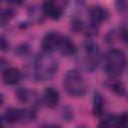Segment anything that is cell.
<instances>
[{
	"instance_id": "obj_1",
	"label": "cell",
	"mask_w": 128,
	"mask_h": 128,
	"mask_svg": "<svg viewBox=\"0 0 128 128\" xmlns=\"http://www.w3.org/2000/svg\"><path fill=\"white\" fill-rule=\"evenodd\" d=\"M57 61L48 53L37 57L33 65V77L36 80L45 81L50 79L57 71Z\"/></svg>"
},
{
	"instance_id": "obj_2",
	"label": "cell",
	"mask_w": 128,
	"mask_h": 128,
	"mask_svg": "<svg viewBox=\"0 0 128 128\" xmlns=\"http://www.w3.org/2000/svg\"><path fill=\"white\" fill-rule=\"evenodd\" d=\"M65 90L71 96H82L86 91V85L81 73L76 69L68 70L63 78Z\"/></svg>"
},
{
	"instance_id": "obj_3",
	"label": "cell",
	"mask_w": 128,
	"mask_h": 128,
	"mask_svg": "<svg viewBox=\"0 0 128 128\" xmlns=\"http://www.w3.org/2000/svg\"><path fill=\"white\" fill-rule=\"evenodd\" d=\"M126 55L122 50L112 49L106 55L105 70L106 73L111 77L120 75L126 66Z\"/></svg>"
},
{
	"instance_id": "obj_4",
	"label": "cell",
	"mask_w": 128,
	"mask_h": 128,
	"mask_svg": "<svg viewBox=\"0 0 128 128\" xmlns=\"http://www.w3.org/2000/svg\"><path fill=\"white\" fill-rule=\"evenodd\" d=\"M85 50V65L88 70L93 71L98 64L99 59V49L98 45L93 41H86L84 43Z\"/></svg>"
},
{
	"instance_id": "obj_5",
	"label": "cell",
	"mask_w": 128,
	"mask_h": 128,
	"mask_svg": "<svg viewBox=\"0 0 128 128\" xmlns=\"http://www.w3.org/2000/svg\"><path fill=\"white\" fill-rule=\"evenodd\" d=\"M60 38H61V36L56 32L47 33L43 37L42 42H41V47H42V50L44 51V53H48L49 54V53L57 50Z\"/></svg>"
},
{
	"instance_id": "obj_6",
	"label": "cell",
	"mask_w": 128,
	"mask_h": 128,
	"mask_svg": "<svg viewBox=\"0 0 128 128\" xmlns=\"http://www.w3.org/2000/svg\"><path fill=\"white\" fill-rule=\"evenodd\" d=\"M89 15H90V20L92 25L95 26L107 19L108 12L105 8L101 6H92L89 9Z\"/></svg>"
},
{
	"instance_id": "obj_7",
	"label": "cell",
	"mask_w": 128,
	"mask_h": 128,
	"mask_svg": "<svg viewBox=\"0 0 128 128\" xmlns=\"http://www.w3.org/2000/svg\"><path fill=\"white\" fill-rule=\"evenodd\" d=\"M43 12L49 18L57 20L60 18L62 10L54 1H45L43 3Z\"/></svg>"
},
{
	"instance_id": "obj_8",
	"label": "cell",
	"mask_w": 128,
	"mask_h": 128,
	"mask_svg": "<svg viewBox=\"0 0 128 128\" xmlns=\"http://www.w3.org/2000/svg\"><path fill=\"white\" fill-rule=\"evenodd\" d=\"M44 103L48 107H54L59 102V93L53 87H47L43 92Z\"/></svg>"
},
{
	"instance_id": "obj_9",
	"label": "cell",
	"mask_w": 128,
	"mask_h": 128,
	"mask_svg": "<svg viewBox=\"0 0 128 128\" xmlns=\"http://www.w3.org/2000/svg\"><path fill=\"white\" fill-rule=\"evenodd\" d=\"M2 77H3V80L6 84L13 85V84H16L20 80L21 73L17 68L10 67V68H7L6 70H4Z\"/></svg>"
},
{
	"instance_id": "obj_10",
	"label": "cell",
	"mask_w": 128,
	"mask_h": 128,
	"mask_svg": "<svg viewBox=\"0 0 128 128\" xmlns=\"http://www.w3.org/2000/svg\"><path fill=\"white\" fill-rule=\"evenodd\" d=\"M57 50H58L62 55H64V56H70V55H72V54L74 53V51H75V46H74L73 42H72L68 37H63V36H61Z\"/></svg>"
},
{
	"instance_id": "obj_11",
	"label": "cell",
	"mask_w": 128,
	"mask_h": 128,
	"mask_svg": "<svg viewBox=\"0 0 128 128\" xmlns=\"http://www.w3.org/2000/svg\"><path fill=\"white\" fill-rule=\"evenodd\" d=\"M3 120L8 123V124H14L16 122H19L23 119V110H19V109H14V108H10L8 109L4 115H3Z\"/></svg>"
},
{
	"instance_id": "obj_12",
	"label": "cell",
	"mask_w": 128,
	"mask_h": 128,
	"mask_svg": "<svg viewBox=\"0 0 128 128\" xmlns=\"http://www.w3.org/2000/svg\"><path fill=\"white\" fill-rule=\"evenodd\" d=\"M93 112L96 116H100L103 113V100L99 93H95V95H94Z\"/></svg>"
},
{
	"instance_id": "obj_13",
	"label": "cell",
	"mask_w": 128,
	"mask_h": 128,
	"mask_svg": "<svg viewBox=\"0 0 128 128\" xmlns=\"http://www.w3.org/2000/svg\"><path fill=\"white\" fill-rule=\"evenodd\" d=\"M14 15V12L10 9H6L4 11H2L1 13V16H0V22H1V25H5L6 23H8L12 17Z\"/></svg>"
},
{
	"instance_id": "obj_14",
	"label": "cell",
	"mask_w": 128,
	"mask_h": 128,
	"mask_svg": "<svg viewBox=\"0 0 128 128\" xmlns=\"http://www.w3.org/2000/svg\"><path fill=\"white\" fill-rule=\"evenodd\" d=\"M112 90L118 94V95H123L124 92H125V88H124V85L121 83V82H115L112 84Z\"/></svg>"
},
{
	"instance_id": "obj_15",
	"label": "cell",
	"mask_w": 128,
	"mask_h": 128,
	"mask_svg": "<svg viewBox=\"0 0 128 128\" xmlns=\"http://www.w3.org/2000/svg\"><path fill=\"white\" fill-rule=\"evenodd\" d=\"M111 124H113L110 119H104L98 124V128H111Z\"/></svg>"
},
{
	"instance_id": "obj_16",
	"label": "cell",
	"mask_w": 128,
	"mask_h": 128,
	"mask_svg": "<svg viewBox=\"0 0 128 128\" xmlns=\"http://www.w3.org/2000/svg\"><path fill=\"white\" fill-rule=\"evenodd\" d=\"M121 37H122V39L124 40V42L128 44V28H123V29H122Z\"/></svg>"
},
{
	"instance_id": "obj_17",
	"label": "cell",
	"mask_w": 128,
	"mask_h": 128,
	"mask_svg": "<svg viewBox=\"0 0 128 128\" xmlns=\"http://www.w3.org/2000/svg\"><path fill=\"white\" fill-rule=\"evenodd\" d=\"M6 48H8V44H6V41L3 37H1V49L5 50Z\"/></svg>"
},
{
	"instance_id": "obj_18",
	"label": "cell",
	"mask_w": 128,
	"mask_h": 128,
	"mask_svg": "<svg viewBox=\"0 0 128 128\" xmlns=\"http://www.w3.org/2000/svg\"><path fill=\"white\" fill-rule=\"evenodd\" d=\"M48 128H60V127L57 126V125H51V126H49Z\"/></svg>"
},
{
	"instance_id": "obj_19",
	"label": "cell",
	"mask_w": 128,
	"mask_h": 128,
	"mask_svg": "<svg viewBox=\"0 0 128 128\" xmlns=\"http://www.w3.org/2000/svg\"><path fill=\"white\" fill-rule=\"evenodd\" d=\"M79 128H80V127H79ZM81 128H82V127H81Z\"/></svg>"
}]
</instances>
